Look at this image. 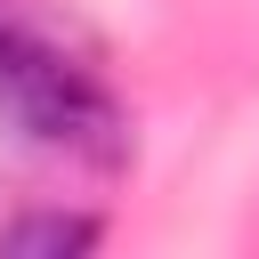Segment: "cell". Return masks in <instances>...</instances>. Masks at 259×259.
I'll use <instances>...</instances> for the list:
<instances>
[{
    "label": "cell",
    "instance_id": "1",
    "mask_svg": "<svg viewBox=\"0 0 259 259\" xmlns=\"http://www.w3.org/2000/svg\"><path fill=\"white\" fill-rule=\"evenodd\" d=\"M0 113L32 146H49V154L121 162V105H113V89L57 32H40L16 0H0Z\"/></svg>",
    "mask_w": 259,
    "mask_h": 259
},
{
    "label": "cell",
    "instance_id": "2",
    "mask_svg": "<svg viewBox=\"0 0 259 259\" xmlns=\"http://www.w3.org/2000/svg\"><path fill=\"white\" fill-rule=\"evenodd\" d=\"M8 251H89L97 243V219H65V210H40V219H16L0 227Z\"/></svg>",
    "mask_w": 259,
    "mask_h": 259
}]
</instances>
